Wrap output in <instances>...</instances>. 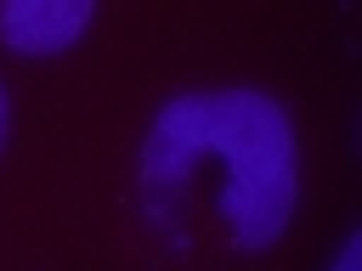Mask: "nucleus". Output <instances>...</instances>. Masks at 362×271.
I'll list each match as a JSON object with an SVG mask.
<instances>
[{
  "mask_svg": "<svg viewBox=\"0 0 362 271\" xmlns=\"http://www.w3.org/2000/svg\"><path fill=\"white\" fill-rule=\"evenodd\" d=\"M204 158L226 164V181L215 192L226 237L243 254L283 243L294 203H300V141H294L288 107L255 85L175 90L153 113V124L141 136V158H136L153 220L164 215V203L175 192H187V181Z\"/></svg>",
  "mask_w": 362,
  "mask_h": 271,
  "instance_id": "f257e3e1",
  "label": "nucleus"
},
{
  "mask_svg": "<svg viewBox=\"0 0 362 271\" xmlns=\"http://www.w3.org/2000/svg\"><path fill=\"white\" fill-rule=\"evenodd\" d=\"M90 0H0V45L17 56H62L90 34Z\"/></svg>",
  "mask_w": 362,
  "mask_h": 271,
  "instance_id": "f03ea898",
  "label": "nucleus"
},
{
  "mask_svg": "<svg viewBox=\"0 0 362 271\" xmlns=\"http://www.w3.org/2000/svg\"><path fill=\"white\" fill-rule=\"evenodd\" d=\"M328 271H362V231H345V243L334 248V265Z\"/></svg>",
  "mask_w": 362,
  "mask_h": 271,
  "instance_id": "7ed1b4c3",
  "label": "nucleus"
},
{
  "mask_svg": "<svg viewBox=\"0 0 362 271\" xmlns=\"http://www.w3.org/2000/svg\"><path fill=\"white\" fill-rule=\"evenodd\" d=\"M6 130H11V102H6V85H0V147H6Z\"/></svg>",
  "mask_w": 362,
  "mask_h": 271,
  "instance_id": "20e7f679",
  "label": "nucleus"
}]
</instances>
